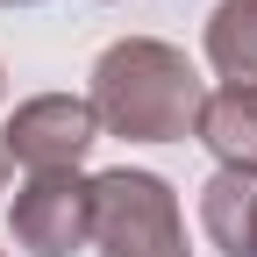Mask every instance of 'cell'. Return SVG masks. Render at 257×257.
<instances>
[{
	"instance_id": "6da1fadb",
	"label": "cell",
	"mask_w": 257,
	"mask_h": 257,
	"mask_svg": "<svg viewBox=\"0 0 257 257\" xmlns=\"http://www.w3.org/2000/svg\"><path fill=\"white\" fill-rule=\"evenodd\" d=\"M93 114H100L107 136H128V143H179L200 128V107H207V86L193 72V57L157 43V36H121L100 50L93 64Z\"/></svg>"
},
{
	"instance_id": "7a4b0ae2",
	"label": "cell",
	"mask_w": 257,
	"mask_h": 257,
	"mask_svg": "<svg viewBox=\"0 0 257 257\" xmlns=\"http://www.w3.org/2000/svg\"><path fill=\"white\" fill-rule=\"evenodd\" d=\"M93 250L100 257H193L179 193L157 172H93Z\"/></svg>"
},
{
	"instance_id": "3957f363",
	"label": "cell",
	"mask_w": 257,
	"mask_h": 257,
	"mask_svg": "<svg viewBox=\"0 0 257 257\" xmlns=\"http://www.w3.org/2000/svg\"><path fill=\"white\" fill-rule=\"evenodd\" d=\"M8 229H15L22 250H36V257L86 250L93 243V179H79V172H29L15 186Z\"/></svg>"
},
{
	"instance_id": "277c9868",
	"label": "cell",
	"mask_w": 257,
	"mask_h": 257,
	"mask_svg": "<svg viewBox=\"0 0 257 257\" xmlns=\"http://www.w3.org/2000/svg\"><path fill=\"white\" fill-rule=\"evenodd\" d=\"M0 143L29 172H79V157L100 143V114H93L86 93H36L8 114Z\"/></svg>"
},
{
	"instance_id": "5b68a950",
	"label": "cell",
	"mask_w": 257,
	"mask_h": 257,
	"mask_svg": "<svg viewBox=\"0 0 257 257\" xmlns=\"http://www.w3.org/2000/svg\"><path fill=\"white\" fill-rule=\"evenodd\" d=\"M193 136L221 157V172H257V86H221V93H207Z\"/></svg>"
},
{
	"instance_id": "8992f818",
	"label": "cell",
	"mask_w": 257,
	"mask_h": 257,
	"mask_svg": "<svg viewBox=\"0 0 257 257\" xmlns=\"http://www.w3.org/2000/svg\"><path fill=\"white\" fill-rule=\"evenodd\" d=\"M200 221H207L214 250L257 257V172H214L200 186Z\"/></svg>"
},
{
	"instance_id": "52a82bcc",
	"label": "cell",
	"mask_w": 257,
	"mask_h": 257,
	"mask_svg": "<svg viewBox=\"0 0 257 257\" xmlns=\"http://www.w3.org/2000/svg\"><path fill=\"white\" fill-rule=\"evenodd\" d=\"M207 64L229 86H257V0H221L207 15Z\"/></svg>"
},
{
	"instance_id": "ba28073f",
	"label": "cell",
	"mask_w": 257,
	"mask_h": 257,
	"mask_svg": "<svg viewBox=\"0 0 257 257\" xmlns=\"http://www.w3.org/2000/svg\"><path fill=\"white\" fill-rule=\"evenodd\" d=\"M8 172H15V157H8V143H0V186H8Z\"/></svg>"
},
{
	"instance_id": "9c48e42d",
	"label": "cell",
	"mask_w": 257,
	"mask_h": 257,
	"mask_svg": "<svg viewBox=\"0 0 257 257\" xmlns=\"http://www.w3.org/2000/svg\"><path fill=\"white\" fill-rule=\"evenodd\" d=\"M0 8H36V0H0Z\"/></svg>"
},
{
	"instance_id": "30bf717a",
	"label": "cell",
	"mask_w": 257,
	"mask_h": 257,
	"mask_svg": "<svg viewBox=\"0 0 257 257\" xmlns=\"http://www.w3.org/2000/svg\"><path fill=\"white\" fill-rule=\"evenodd\" d=\"M0 257H8V250H0Z\"/></svg>"
},
{
	"instance_id": "8fae6325",
	"label": "cell",
	"mask_w": 257,
	"mask_h": 257,
	"mask_svg": "<svg viewBox=\"0 0 257 257\" xmlns=\"http://www.w3.org/2000/svg\"><path fill=\"white\" fill-rule=\"evenodd\" d=\"M0 79H8V72H0Z\"/></svg>"
}]
</instances>
